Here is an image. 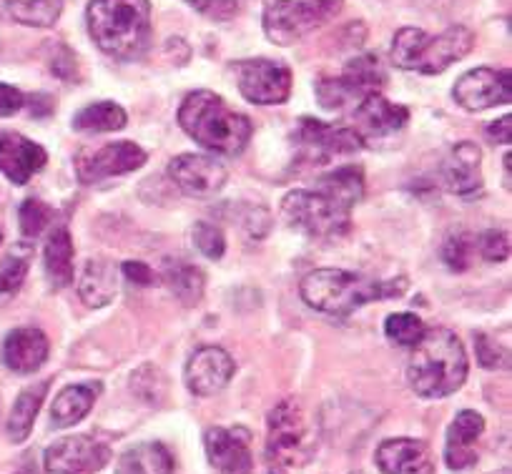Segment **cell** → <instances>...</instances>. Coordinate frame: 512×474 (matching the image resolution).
I'll use <instances>...</instances> for the list:
<instances>
[{
	"label": "cell",
	"mask_w": 512,
	"mask_h": 474,
	"mask_svg": "<svg viewBox=\"0 0 512 474\" xmlns=\"http://www.w3.org/2000/svg\"><path fill=\"white\" fill-rule=\"evenodd\" d=\"M53 209L48 204H43L41 199H26L18 209V224H21V234L26 239H36L46 231V226L51 224Z\"/></svg>",
	"instance_id": "d590c367"
},
{
	"label": "cell",
	"mask_w": 512,
	"mask_h": 474,
	"mask_svg": "<svg viewBox=\"0 0 512 474\" xmlns=\"http://www.w3.org/2000/svg\"><path fill=\"white\" fill-rule=\"evenodd\" d=\"M236 88L241 96L256 106H279L292 96V71L284 63L269 58H249L236 61Z\"/></svg>",
	"instance_id": "30bf717a"
},
{
	"label": "cell",
	"mask_w": 512,
	"mask_h": 474,
	"mask_svg": "<svg viewBox=\"0 0 512 474\" xmlns=\"http://www.w3.org/2000/svg\"><path fill=\"white\" fill-rule=\"evenodd\" d=\"M294 138L312 164H329L334 156H349V153L364 148L362 138L354 128L334 126V123H324L309 116L297 123Z\"/></svg>",
	"instance_id": "4fadbf2b"
},
{
	"label": "cell",
	"mask_w": 512,
	"mask_h": 474,
	"mask_svg": "<svg viewBox=\"0 0 512 474\" xmlns=\"http://www.w3.org/2000/svg\"><path fill=\"white\" fill-rule=\"evenodd\" d=\"M179 126L201 148L239 156L251 138V121L211 91H191L179 106Z\"/></svg>",
	"instance_id": "277c9868"
},
{
	"label": "cell",
	"mask_w": 512,
	"mask_h": 474,
	"mask_svg": "<svg viewBox=\"0 0 512 474\" xmlns=\"http://www.w3.org/2000/svg\"><path fill=\"white\" fill-rule=\"evenodd\" d=\"M6 8L28 28H51L61 18L63 0H6Z\"/></svg>",
	"instance_id": "d6a6232c"
},
{
	"label": "cell",
	"mask_w": 512,
	"mask_h": 474,
	"mask_svg": "<svg viewBox=\"0 0 512 474\" xmlns=\"http://www.w3.org/2000/svg\"><path fill=\"white\" fill-rule=\"evenodd\" d=\"M344 8V0H264L262 26L274 46H294L319 31Z\"/></svg>",
	"instance_id": "52a82bcc"
},
{
	"label": "cell",
	"mask_w": 512,
	"mask_h": 474,
	"mask_svg": "<svg viewBox=\"0 0 512 474\" xmlns=\"http://www.w3.org/2000/svg\"><path fill=\"white\" fill-rule=\"evenodd\" d=\"M352 209L322 191H289L282 201V219L307 239H337L349 231Z\"/></svg>",
	"instance_id": "ba28073f"
},
{
	"label": "cell",
	"mask_w": 512,
	"mask_h": 474,
	"mask_svg": "<svg viewBox=\"0 0 512 474\" xmlns=\"http://www.w3.org/2000/svg\"><path fill=\"white\" fill-rule=\"evenodd\" d=\"M58 53H61V56L53 58L51 68L58 73V78H63V81H71L73 71H68L66 63H68V66H76V61H73V53L68 51V48H63V46H58Z\"/></svg>",
	"instance_id": "ee69618b"
},
{
	"label": "cell",
	"mask_w": 512,
	"mask_h": 474,
	"mask_svg": "<svg viewBox=\"0 0 512 474\" xmlns=\"http://www.w3.org/2000/svg\"><path fill=\"white\" fill-rule=\"evenodd\" d=\"M16 474H36V472H33L31 467H26V469H21V472H16Z\"/></svg>",
	"instance_id": "7dc6e473"
},
{
	"label": "cell",
	"mask_w": 512,
	"mask_h": 474,
	"mask_svg": "<svg viewBox=\"0 0 512 474\" xmlns=\"http://www.w3.org/2000/svg\"><path fill=\"white\" fill-rule=\"evenodd\" d=\"M194 246L201 256L219 261L226 251V239L224 234H221V229H216L214 224L199 221V224L194 226Z\"/></svg>",
	"instance_id": "8d00e7d4"
},
{
	"label": "cell",
	"mask_w": 512,
	"mask_h": 474,
	"mask_svg": "<svg viewBox=\"0 0 512 474\" xmlns=\"http://www.w3.org/2000/svg\"><path fill=\"white\" fill-rule=\"evenodd\" d=\"M510 166H512V153H505V179H507V186H510V176H512Z\"/></svg>",
	"instance_id": "bcb514c9"
},
{
	"label": "cell",
	"mask_w": 512,
	"mask_h": 474,
	"mask_svg": "<svg viewBox=\"0 0 512 474\" xmlns=\"http://www.w3.org/2000/svg\"><path fill=\"white\" fill-rule=\"evenodd\" d=\"M485 432V419L480 412L465 409L455 417V422L447 429L445 442V462L452 472H462L477 464V442Z\"/></svg>",
	"instance_id": "7402d4cb"
},
{
	"label": "cell",
	"mask_w": 512,
	"mask_h": 474,
	"mask_svg": "<svg viewBox=\"0 0 512 474\" xmlns=\"http://www.w3.org/2000/svg\"><path fill=\"white\" fill-rule=\"evenodd\" d=\"M184 3L211 21H231L239 11V0H184Z\"/></svg>",
	"instance_id": "f35d334b"
},
{
	"label": "cell",
	"mask_w": 512,
	"mask_h": 474,
	"mask_svg": "<svg viewBox=\"0 0 512 474\" xmlns=\"http://www.w3.org/2000/svg\"><path fill=\"white\" fill-rule=\"evenodd\" d=\"M36 249L31 244H16L0 261V306L11 304L26 281Z\"/></svg>",
	"instance_id": "f1b7e54d"
},
{
	"label": "cell",
	"mask_w": 512,
	"mask_h": 474,
	"mask_svg": "<svg viewBox=\"0 0 512 474\" xmlns=\"http://www.w3.org/2000/svg\"><path fill=\"white\" fill-rule=\"evenodd\" d=\"M475 46V36L465 26L447 28L440 36H430L422 28H400L392 41V63L402 71H415L422 76H437L452 63L462 61Z\"/></svg>",
	"instance_id": "5b68a950"
},
{
	"label": "cell",
	"mask_w": 512,
	"mask_h": 474,
	"mask_svg": "<svg viewBox=\"0 0 512 474\" xmlns=\"http://www.w3.org/2000/svg\"><path fill=\"white\" fill-rule=\"evenodd\" d=\"M487 133H490L492 141L512 143V116L510 113H505V116H500L497 121H492L490 126H487Z\"/></svg>",
	"instance_id": "7bdbcfd3"
},
{
	"label": "cell",
	"mask_w": 512,
	"mask_h": 474,
	"mask_svg": "<svg viewBox=\"0 0 512 474\" xmlns=\"http://www.w3.org/2000/svg\"><path fill=\"white\" fill-rule=\"evenodd\" d=\"M164 281L169 284L171 294L184 306L199 304L201 296H204V271L199 266L189 264V261H169L164 271Z\"/></svg>",
	"instance_id": "4dcf8cb0"
},
{
	"label": "cell",
	"mask_w": 512,
	"mask_h": 474,
	"mask_svg": "<svg viewBox=\"0 0 512 474\" xmlns=\"http://www.w3.org/2000/svg\"><path fill=\"white\" fill-rule=\"evenodd\" d=\"M475 347H477V359H480L482 367L500 369L507 364V354L502 352L490 337H485V334H480V337L475 339Z\"/></svg>",
	"instance_id": "ab89813d"
},
{
	"label": "cell",
	"mask_w": 512,
	"mask_h": 474,
	"mask_svg": "<svg viewBox=\"0 0 512 474\" xmlns=\"http://www.w3.org/2000/svg\"><path fill=\"white\" fill-rule=\"evenodd\" d=\"M121 271L131 284H139V286L156 284V274L149 269V266L141 264V261H126V264L121 266Z\"/></svg>",
	"instance_id": "b9f144b4"
},
{
	"label": "cell",
	"mask_w": 512,
	"mask_h": 474,
	"mask_svg": "<svg viewBox=\"0 0 512 474\" xmlns=\"http://www.w3.org/2000/svg\"><path fill=\"white\" fill-rule=\"evenodd\" d=\"M0 359L11 372L36 374L48 359V339L41 329L21 327L13 329L3 342Z\"/></svg>",
	"instance_id": "603a6c76"
},
{
	"label": "cell",
	"mask_w": 512,
	"mask_h": 474,
	"mask_svg": "<svg viewBox=\"0 0 512 474\" xmlns=\"http://www.w3.org/2000/svg\"><path fill=\"white\" fill-rule=\"evenodd\" d=\"M169 179L174 181L181 194L191 199H214L226 186V166L214 156L201 153H181L169 164Z\"/></svg>",
	"instance_id": "5bb4252c"
},
{
	"label": "cell",
	"mask_w": 512,
	"mask_h": 474,
	"mask_svg": "<svg viewBox=\"0 0 512 474\" xmlns=\"http://www.w3.org/2000/svg\"><path fill=\"white\" fill-rule=\"evenodd\" d=\"M128 123L126 111L113 101L91 103L73 116L71 126L81 133H113Z\"/></svg>",
	"instance_id": "1f68e13d"
},
{
	"label": "cell",
	"mask_w": 512,
	"mask_h": 474,
	"mask_svg": "<svg viewBox=\"0 0 512 474\" xmlns=\"http://www.w3.org/2000/svg\"><path fill=\"white\" fill-rule=\"evenodd\" d=\"M118 269L106 259H91L78 276V296L91 309H103L116 299Z\"/></svg>",
	"instance_id": "cb8c5ba5"
},
{
	"label": "cell",
	"mask_w": 512,
	"mask_h": 474,
	"mask_svg": "<svg viewBox=\"0 0 512 474\" xmlns=\"http://www.w3.org/2000/svg\"><path fill=\"white\" fill-rule=\"evenodd\" d=\"M48 387H51V382L43 379V382L31 384V387H26L18 394L16 404L11 409V417H8V437H11L13 444H21L31 437L33 422H36L38 409H41L43 399H46Z\"/></svg>",
	"instance_id": "83f0119b"
},
{
	"label": "cell",
	"mask_w": 512,
	"mask_h": 474,
	"mask_svg": "<svg viewBox=\"0 0 512 474\" xmlns=\"http://www.w3.org/2000/svg\"><path fill=\"white\" fill-rule=\"evenodd\" d=\"M477 256V236L475 234H455L442 246V261L452 271H467Z\"/></svg>",
	"instance_id": "e575fe53"
},
{
	"label": "cell",
	"mask_w": 512,
	"mask_h": 474,
	"mask_svg": "<svg viewBox=\"0 0 512 474\" xmlns=\"http://www.w3.org/2000/svg\"><path fill=\"white\" fill-rule=\"evenodd\" d=\"M174 457L161 442H144L118 457L116 474H171Z\"/></svg>",
	"instance_id": "484cf974"
},
{
	"label": "cell",
	"mask_w": 512,
	"mask_h": 474,
	"mask_svg": "<svg viewBox=\"0 0 512 474\" xmlns=\"http://www.w3.org/2000/svg\"><path fill=\"white\" fill-rule=\"evenodd\" d=\"M0 241H3V229H0Z\"/></svg>",
	"instance_id": "c3c4849f"
},
{
	"label": "cell",
	"mask_w": 512,
	"mask_h": 474,
	"mask_svg": "<svg viewBox=\"0 0 512 474\" xmlns=\"http://www.w3.org/2000/svg\"><path fill=\"white\" fill-rule=\"evenodd\" d=\"M477 254L485 261H505L510 256V239L505 231H485L477 236Z\"/></svg>",
	"instance_id": "74e56055"
},
{
	"label": "cell",
	"mask_w": 512,
	"mask_h": 474,
	"mask_svg": "<svg viewBox=\"0 0 512 474\" xmlns=\"http://www.w3.org/2000/svg\"><path fill=\"white\" fill-rule=\"evenodd\" d=\"M382 474H435V459L422 439H384L374 454Z\"/></svg>",
	"instance_id": "44dd1931"
},
{
	"label": "cell",
	"mask_w": 512,
	"mask_h": 474,
	"mask_svg": "<svg viewBox=\"0 0 512 474\" xmlns=\"http://www.w3.org/2000/svg\"><path fill=\"white\" fill-rule=\"evenodd\" d=\"M354 121H357L354 131L359 133L362 143L367 146V143L397 136L410 121V111L405 106L387 101L382 93H372L354 108Z\"/></svg>",
	"instance_id": "e0dca14e"
},
{
	"label": "cell",
	"mask_w": 512,
	"mask_h": 474,
	"mask_svg": "<svg viewBox=\"0 0 512 474\" xmlns=\"http://www.w3.org/2000/svg\"><path fill=\"white\" fill-rule=\"evenodd\" d=\"M73 239L71 231L66 226H58L51 231L46 241V251H43V261H46V274L53 289H66L73 284Z\"/></svg>",
	"instance_id": "4316f807"
},
{
	"label": "cell",
	"mask_w": 512,
	"mask_h": 474,
	"mask_svg": "<svg viewBox=\"0 0 512 474\" xmlns=\"http://www.w3.org/2000/svg\"><path fill=\"white\" fill-rule=\"evenodd\" d=\"M144 374H141V369H139V372H136L134 374V384H141V382H144ZM159 382H164V377H161V372H159V369H156V372H154V377H151V384H159ZM134 389H139V394H141V397H146V392H144V389H141V387H134ZM156 394H164V392H159V389H156ZM156 394L154 392H151V397H156Z\"/></svg>",
	"instance_id": "f6af8a7d"
},
{
	"label": "cell",
	"mask_w": 512,
	"mask_h": 474,
	"mask_svg": "<svg viewBox=\"0 0 512 474\" xmlns=\"http://www.w3.org/2000/svg\"><path fill=\"white\" fill-rule=\"evenodd\" d=\"M146 161H149V156L134 141H116L101 148H91V151L88 148L78 151V156L73 158V166H76L78 181L91 186L103 179H111V176L131 174V171L141 169Z\"/></svg>",
	"instance_id": "7c38bea8"
},
{
	"label": "cell",
	"mask_w": 512,
	"mask_h": 474,
	"mask_svg": "<svg viewBox=\"0 0 512 474\" xmlns=\"http://www.w3.org/2000/svg\"><path fill=\"white\" fill-rule=\"evenodd\" d=\"M98 394H101V384L86 382V384H71V387L61 389L58 397L53 399L51 407V424L56 429H68L73 424L81 422L96 404Z\"/></svg>",
	"instance_id": "d4e9b609"
},
{
	"label": "cell",
	"mask_w": 512,
	"mask_h": 474,
	"mask_svg": "<svg viewBox=\"0 0 512 474\" xmlns=\"http://www.w3.org/2000/svg\"><path fill=\"white\" fill-rule=\"evenodd\" d=\"M407 279L377 281L372 276L344 269H314L299 284L304 304L329 316H352L362 306L382 299H400Z\"/></svg>",
	"instance_id": "7a4b0ae2"
},
{
	"label": "cell",
	"mask_w": 512,
	"mask_h": 474,
	"mask_svg": "<svg viewBox=\"0 0 512 474\" xmlns=\"http://www.w3.org/2000/svg\"><path fill=\"white\" fill-rule=\"evenodd\" d=\"M46 148L21 133L0 131V174L13 184L23 186L46 166Z\"/></svg>",
	"instance_id": "ffe728a7"
},
{
	"label": "cell",
	"mask_w": 512,
	"mask_h": 474,
	"mask_svg": "<svg viewBox=\"0 0 512 474\" xmlns=\"http://www.w3.org/2000/svg\"><path fill=\"white\" fill-rule=\"evenodd\" d=\"M86 21L98 51L113 61H139L149 51V0H91Z\"/></svg>",
	"instance_id": "6da1fadb"
},
{
	"label": "cell",
	"mask_w": 512,
	"mask_h": 474,
	"mask_svg": "<svg viewBox=\"0 0 512 474\" xmlns=\"http://www.w3.org/2000/svg\"><path fill=\"white\" fill-rule=\"evenodd\" d=\"M452 96L465 111H487L492 106L512 101V73L475 68L467 71L452 88Z\"/></svg>",
	"instance_id": "9a60e30c"
},
{
	"label": "cell",
	"mask_w": 512,
	"mask_h": 474,
	"mask_svg": "<svg viewBox=\"0 0 512 474\" xmlns=\"http://www.w3.org/2000/svg\"><path fill=\"white\" fill-rule=\"evenodd\" d=\"M317 449V437L312 432L302 402L294 397L282 399L267 417V472L289 474L304 467Z\"/></svg>",
	"instance_id": "8992f818"
},
{
	"label": "cell",
	"mask_w": 512,
	"mask_h": 474,
	"mask_svg": "<svg viewBox=\"0 0 512 474\" xmlns=\"http://www.w3.org/2000/svg\"><path fill=\"white\" fill-rule=\"evenodd\" d=\"M251 437L244 427H211L204 434L209 464L219 474L251 472Z\"/></svg>",
	"instance_id": "ac0fdd59"
},
{
	"label": "cell",
	"mask_w": 512,
	"mask_h": 474,
	"mask_svg": "<svg viewBox=\"0 0 512 474\" xmlns=\"http://www.w3.org/2000/svg\"><path fill=\"white\" fill-rule=\"evenodd\" d=\"M425 332V322H422L417 314H410V311L390 314L387 316V322H384V334H387L395 344H400V347H415Z\"/></svg>",
	"instance_id": "836d02e7"
},
{
	"label": "cell",
	"mask_w": 512,
	"mask_h": 474,
	"mask_svg": "<svg viewBox=\"0 0 512 474\" xmlns=\"http://www.w3.org/2000/svg\"><path fill=\"white\" fill-rule=\"evenodd\" d=\"M23 106H26V96L16 86L0 83V118L16 116Z\"/></svg>",
	"instance_id": "60d3db41"
},
{
	"label": "cell",
	"mask_w": 512,
	"mask_h": 474,
	"mask_svg": "<svg viewBox=\"0 0 512 474\" xmlns=\"http://www.w3.org/2000/svg\"><path fill=\"white\" fill-rule=\"evenodd\" d=\"M314 189L332 196L334 201L344 204L347 209H354L364 196V174L359 166H342V169L322 176Z\"/></svg>",
	"instance_id": "f546056e"
},
{
	"label": "cell",
	"mask_w": 512,
	"mask_h": 474,
	"mask_svg": "<svg viewBox=\"0 0 512 474\" xmlns=\"http://www.w3.org/2000/svg\"><path fill=\"white\" fill-rule=\"evenodd\" d=\"M442 179L447 189L465 201L480 199L485 191L482 181V153L475 143L462 141L447 153L445 164H442Z\"/></svg>",
	"instance_id": "d6986e66"
},
{
	"label": "cell",
	"mask_w": 512,
	"mask_h": 474,
	"mask_svg": "<svg viewBox=\"0 0 512 474\" xmlns=\"http://www.w3.org/2000/svg\"><path fill=\"white\" fill-rule=\"evenodd\" d=\"M384 83L387 78L379 58L374 53H362L344 66L342 76L322 78L317 83V101L327 111H342L347 106L357 108L367 96L382 93Z\"/></svg>",
	"instance_id": "9c48e42d"
},
{
	"label": "cell",
	"mask_w": 512,
	"mask_h": 474,
	"mask_svg": "<svg viewBox=\"0 0 512 474\" xmlns=\"http://www.w3.org/2000/svg\"><path fill=\"white\" fill-rule=\"evenodd\" d=\"M467 354L460 339L445 327L427 329L407 362V382L422 399H445L467 379Z\"/></svg>",
	"instance_id": "3957f363"
},
{
	"label": "cell",
	"mask_w": 512,
	"mask_h": 474,
	"mask_svg": "<svg viewBox=\"0 0 512 474\" xmlns=\"http://www.w3.org/2000/svg\"><path fill=\"white\" fill-rule=\"evenodd\" d=\"M234 372L236 362L231 359L229 352H224L221 347H201L186 362L184 379L191 394H196V397H214L231 382Z\"/></svg>",
	"instance_id": "2e32d148"
},
{
	"label": "cell",
	"mask_w": 512,
	"mask_h": 474,
	"mask_svg": "<svg viewBox=\"0 0 512 474\" xmlns=\"http://www.w3.org/2000/svg\"><path fill=\"white\" fill-rule=\"evenodd\" d=\"M111 447L91 434L61 437L43 454L48 474H96L111 462Z\"/></svg>",
	"instance_id": "8fae6325"
}]
</instances>
